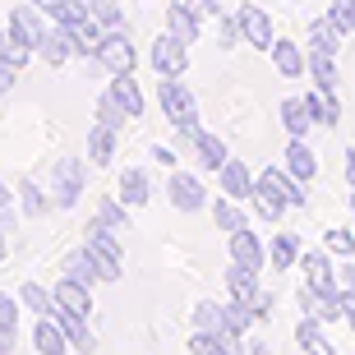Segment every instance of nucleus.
Listing matches in <instances>:
<instances>
[{
	"label": "nucleus",
	"mask_w": 355,
	"mask_h": 355,
	"mask_svg": "<svg viewBox=\"0 0 355 355\" xmlns=\"http://www.w3.org/2000/svg\"><path fill=\"white\" fill-rule=\"evenodd\" d=\"M304 203H309V198H304V184L295 180L286 166L259 171V180H254V208H259L263 222H282L291 208H304Z\"/></svg>",
	"instance_id": "obj_1"
},
{
	"label": "nucleus",
	"mask_w": 355,
	"mask_h": 355,
	"mask_svg": "<svg viewBox=\"0 0 355 355\" xmlns=\"http://www.w3.org/2000/svg\"><path fill=\"white\" fill-rule=\"evenodd\" d=\"M46 14L37 10V5H33V0H28V5H19V10H10V19H5V33H10V60L19 69L28 65V60H33V55H37V42L46 37Z\"/></svg>",
	"instance_id": "obj_2"
},
{
	"label": "nucleus",
	"mask_w": 355,
	"mask_h": 355,
	"mask_svg": "<svg viewBox=\"0 0 355 355\" xmlns=\"http://www.w3.org/2000/svg\"><path fill=\"white\" fill-rule=\"evenodd\" d=\"M157 102H162V116L175 125L180 144L194 148V139H198V97H194V88L180 83V79H162L157 83Z\"/></svg>",
	"instance_id": "obj_3"
},
{
	"label": "nucleus",
	"mask_w": 355,
	"mask_h": 355,
	"mask_svg": "<svg viewBox=\"0 0 355 355\" xmlns=\"http://www.w3.org/2000/svg\"><path fill=\"white\" fill-rule=\"evenodd\" d=\"M83 245H88L92 259L102 263V282H120V277H125V245H120V236L111 226H102L92 217V222L83 226Z\"/></svg>",
	"instance_id": "obj_4"
},
{
	"label": "nucleus",
	"mask_w": 355,
	"mask_h": 355,
	"mask_svg": "<svg viewBox=\"0 0 355 355\" xmlns=\"http://www.w3.org/2000/svg\"><path fill=\"white\" fill-rule=\"evenodd\" d=\"M88 189V162L83 157H60L51 166V203L55 208H74Z\"/></svg>",
	"instance_id": "obj_5"
},
{
	"label": "nucleus",
	"mask_w": 355,
	"mask_h": 355,
	"mask_svg": "<svg viewBox=\"0 0 355 355\" xmlns=\"http://www.w3.org/2000/svg\"><path fill=\"white\" fill-rule=\"evenodd\" d=\"M148 65L157 69V79H180L184 69H189V42L175 37L171 28L157 33V42L148 46Z\"/></svg>",
	"instance_id": "obj_6"
},
{
	"label": "nucleus",
	"mask_w": 355,
	"mask_h": 355,
	"mask_svg": "<svg viewBox=\"0 0 355 355\" xmlns=\"http://www.w3.org/2000/svg\"><path fill=\"white\" fill-rule=\"evenodd\" d=\"M295 300H300V314L323 318V323H337L342 309H346V291L342 286H309V282H304Z\"/></svg>",
	"instance_id": "obj_7"
},
{
	"label": "nucleus",
	"mask_w": 355,
	"mask_h": 355,
	"mask_svg": "<svg viewBox=\"0 0 355 355\" xmlns=\"http://www.w3.org/2000/svg\"><path fill=\"white\" fill-rule=\"evenodd\" d=\"M134 42H130V28H111L97 46V60L92 65H102L106 74H134Z\"/></svg>",
	"instance_id": "obj_8"
},
{
	"label": "nucleus",
	"mask_w": 355,
	"mask_h": 355,
	"mask_svg": "<svg viewBox=\"0 0 355 355\" xmlns=\"http://www.w3.org/2000/svg\"><path fill=\"white\" fill-rule=\"evenodd\" d=\"M166 198H171L175 212H203V208H208V189H203V180H198L194 171H171V180H166Z\"/></svg>",
	"instance_id": "obj_9"
},
{
	"label": "nucleus",
	"mask_w": 355,
	"mask_h": 355,
	"mask_svg": "<svg viewBox=\"0 0 355 355\" xmlns=\"http://www.w3.org/2000/svg\"><path fill=\"white\" fill-rule=\"evenodd\" d=\"M226 250H231V263H245V268H254V272H263V268H268V245L254 236L250 226L231 231V236H226Z\"/></svg>",
	"instance_id": "obj_10"
},
{
	"label": "nucleus",
	"mask_w": 355,
	"mask_h": 355,
	"mask_svg": "<svg viewBox=\"0 0 355 355\" xmlns=\"http://www.w3.org/2000/svg\"><path fill=\"white\" fill-rule=\"evenodd\" d=\"M236 19H240V33H245V42L250 46H259V51H272V19H268V10H259L254 0H245L236 10Z\"/></svg>",
	"instance_id": "obj_11"
},
{
	"label": "nucleus",
	"mask_w": 355,
	"mask_h": 355,
	"mask_svg": "<svg viewBox=\"0 0 355 355\" xmlns=\"http://www.w3.org/2000/svg\"><path fill=\"white\" fill-rule=\"evenodd\" d=\"M33 346H37V355H69L74 346H69V332L65 323L55 314H37V328H33Z\"/></svg>",
	"instance_id": "obj_12"
},
{
	"label": "nucleus",
	"mask_w": 355,
	"mask_h": 355,
	"mask_svg": "<svg viewBox=\"0 0 355 355\" xmlns=\"http://www.w3.org/2000/svg\"><path fill=\"white\" fill-rule=\"evenodd\" d=\"M268 55H272V65H277V74H282V79H304V74H309V55H304L300 42L277 37Z\"/></svg>",
	"instance_id": "obj_13"
},
{
	"label": "nucleus",
	"mask_w": 355,
	"mask_h": 355,
	"mask_svg": "<svg viewBox=\"0 0 355 355\" xmlns=\"http://www.w3.org/2000/svg\"><path fill=\"white\" fill-rule=\"evenodd\" d=\"M60 277H69V282H79V286H97L102 282V263L92 259V250L88 245H79V250H69L65 259H60Z\"/></svg>",
	"instance_id": "obj_14"
},
{
	"label": "nucleus",
	"mask_w": 355,
	"mask_h": 355,
	"mask_svg": "<svg viewBox=\"0 0 355 355\" xmlns=\"http://www.w3.org/2000/svg\"><path fill=\"white\" fill-rule=\"evenodd\" d=\"M51 291H55V314H74V318H88L92 314V291L88 286H79V282L60 277Z\"/></svg>",
	"instance_id": "obj_15"
},
{
	"label": "nucleus",
	"mask_w": 355,
	"mask_h": 355,
	"mask_svg": "<svg viewBox=\"0 0 355 355\" xmlns=\"http://www.w3.org/2000/svg\"><path fill=\"white\" fill-rule=\"evenodd\" d=\"M74 55V37H69V28L65 24H51L46 28V37L37 42V60L42 65H51V69H60Z\"/></svg>",
	"instance_id": "obj_16"
},
{
	"label": "nucleus",
	"mask_w": 355,
	"mask_h": 355,
	"mask_svg": "<svg viewBox=\"0 0 355 355\" xmlns=\"http://www.w3.org/2000/svg\"><path fill=\"white\" fill-rule=\"evenodd\" d=\"M166 28H171L175 37H184L189 46H194L198 33H203V14H198L189 0H171V5H166Z\"/></svg>",
	"instance_id": "obj_17"
},
{
	"label": "nucleus",
	"mask_w": 355,
	"mask_h": 355,
	"mask_svg": "<svg viewBox=\"0 0 355 355\" xmlns=\"http://www.w3.org/2000/svg\"><path fill=\"white\" fill-rule=\"evenodd\" d=\"M217 180H222V194L226 198H240V203H245V198H254V180H259V175H254L240 157H231L222 171H217Z\"/></svg>",
	"instance_id": "obj_18"
},
{
	"label": "nucleus",
	"mask_w": 355,
	"mask_h": 355,
	"mask_svg": "<svg viewBox=\"0 0 355 355\" xmlns=\"http://www.w3.org/2000/svg\"><path fill=\"white\" fill-rule=\"evenodd\" d=\"M309 51H323V55H342L346 51V33L332 24L328 14L309 19Z\"/></svg>",
	"instance_id": "obj_19"
},
{
	"label": "nucleus",
	"mask_w": 355,
	"mask_h": 355,
	"mask_svg": "<svg viewBox=\"0 0 355 355\" xmlns=\"http://www.w3.org/2000/svg\"><path fill=\"white\" fill-rule=\"evenodd\" d=\"M116 194L125 208H144L148 198H153V180H148V171H139V166H125L116 180Z\"/></svg>",
	"instance_id": "obj_20"
},
{
	"label": "nucleus",
	"mask_w": 355,
	"mask_h": 355,
	"mask_svg": "<svg viewBox=\"0 0 355 355\" xmlns=\"http://www.w3.org/2000/svg\"><path fill=\"white\" fill-rule=\"evenodd\" d=\"M300 236L295 231H277L272 240H268V263H272V272H286V268H300Z\"/></svg>",
	"instance_id": "obj_21"
},
{
	"label": "nucleus",
	"mask_w": 355,
	"mask_h": 355,
	"mask_svg": "<svg viewBox=\"0 0 355 355\" xmlns=\"http://www.w3.org/2000/svg\"><path fill=\"white\" fill-rule=\"evenodd\" d=\"M295 346H300L304 355H337V346H332L328 332H323V318H309V314L295 323Z\"/></svg>",
	"instance_id": "obj_22"
},
{
	"label": "nucleus",
	"mask_w": 355,
	"mask_h": 355,
	"mask_svg": "<svg viewBox=\"0 0 355 355\" xmlns=\"http://www.w3.org/2000/svg\"><path fill=\"white\" fill-rule=\"evenodd\" d=\"M69 37H74V55H79V60H97V46H102L106 28L88 14V19H79V24H69Z\"/></svg>",
	"instance_id": "obj_23"
},
{
	"label": "nucleus",
	"mask_w": 355,
	"mask_h": 355,
	"mask_svg": "<svg viewBox=\"0 0 355 355\" xmlns=\"http://www.w3.org/2000/svg\"><path fill=\"white\" fill-rule=\"evenodd\" d=\"M286 171L300 184H309L318 175V157H314V148H309V139H291L286 144Z\"/></svg>",
	"instance_id": "obj_24"
},
{
	"label": "nucleus",
	"mask_w": 355,
	"mask_h": 355,
	"mask_svg": "<svg viewBox=\"0 0 355 355\" xmlns=\"http://www.w3.org/2000/svg\"><path fill=\"white\" fill-rule=\"evenodd\" d=\"M116 144H120V130H111V125H92L88 130V162L92 166H111V157H116Z\"/></svg>",
	"instance_id": "obj_25"
},
{
	"label": "nucleus",
	"mask_w": 355,
	"mask_h": 355,
	"mask_svg": "<svg viewBox=\"0 0 355 355\" xmlns=\"http://www.w3.org/2000/svg\"><path fill=\"white\" fill-rule=\"evenodd\" d=\"M106 92H111V97H116L120 106H125V111H130L134 120L144 116V88H139V79H134V74H111V83H106Z\"/></svg>",
	"instance_id": "obj_26"
},
{
	"label": "nucleus",
	"mask_w": 355,
	"mask_h": 355,
	"mask_svg": "<svg viewBox=\"0 0 355 355\" xmlns=\"http://www.w3.org/2000/svg\"><path fill=\"white\" fill-rule=\"evenodd\" d=\"M194 157H198V171H222L226 162H231V153H226V144L217 139V134L198 130V139H194Z\"/></svg>",
	"instance_id": "obj_27"
},
{
	"label": "nucleus",
	"mask_w": 355,
	"mask_h": 355,
	"mask_svg": "<svg viewBox=\"0 0 355 355\" xmlns=\"http://www.w3.org/2000/svg\"><path fill=\"white\" fill-rule=\"evenodd\" d=\"M309 83L323 92H342V69H337V55L309 51Z\"/></svg>",
	"instance_id": "obj_28"
},
{
	"label": "nucleus",
	"mask_w": 355,
	"mask_h": 355,
	"mask_svg": "<svg viewBox=\"0 0 355 355\" xmlns=\"http://www.w3.org/2000/svg\"><path fill=\"white\" fill-rule=\"evenodd\" d=\"M304 106H309L314 125H342V102H337V92L309 88V92H304Z\"/></svg>",
	"instance_id": "obj_29"
},
{
	"label": "nucleus",
	"mask_w": 355,
	"mask_h": 355,
	"mask_svg": "<svg viewBox=\"0 0 355 355\" xmlns=\"http://www.w3.org/2000/svg\"><path fill=\"white\" fill-rule=\"evenodd\" d=\"M300 268H304V282H309V286H337V268H332L328 250L300 254Z\"/></svg>",
	"instance_id": "obj_30"
},
{
	"label": "nucleus",
	"mask_w": 355,
	"mask_h": 355,
	"mask_svg": "<svg viewBox=\"0 0 355 355\" xmlns=\"http://www.w3.org/2000/svg\"><path fill=\"white\" fill-rule=\"evenodd\" d=\"M277 116H282V125H286V134H291V139H309V125H314V116H309L304 97H286Z\"/></svg>",
	"instance_id": "obj_31"
},
{
	"label": "nucleus",
	"mask_w": 355,
	"mask_h": 355,
	"mask_svg": "<svg viewBox=\"0 0 355 355\" xmlns=\"http://www.w3.org/2000/svg\"><path fill=\"white\" fill-rule=\"evenodd\" d=\"M19 208H24V217H46L55 208L51 189H42L37 180H19Z\"/></svg>",
	"instance_id": "obj_32"
},
{
	"label": "nucleus",
	"mask_w": 355,
	"mask_h": 355,
	"mask_svg": "<svg viewBox=\"0 0 355 355\" xmlns=\"http://www.w3.org/2000/svg\"><path fill=\"white\" fill-rule=\"evenodd\" d=\"M226 291H231V300L250 304L254 295H259V272L245 268V263H231V268H226Z\"/></svg>",
	"instance_id": "obj_33"
},
{
	"label": "nucleus",
	"mask_w": 355,
	"mask_h": 355,
	"mask_svg": "<svg viewBox=\"0 0 355 355\" xmlns=\"http://www.w3.org/2000/svg\"><path fill=\"white\" fill-rule=\"evenodd\" d=\"M102 226H111L116 236H125L130 231V208L120 203V194H106V198H97V212H92Z\"/></svg>",
	"instance_id": "obj_34"
},
{
	"label": "nucleus",
	"mask_w": 355,
	"mask_h": 355,
	"mask_svg": "<svg viewBox=\"0 0 355 355\" xmlns=\"http://www.w3.org/2000/svg\"><path fill=\"white\" fill-rule=\"evenodd\" d=\"M212 222H217V231H226V236H231V231H240V226H250V222H245L240 198H226V194L212 203Z\"/></svg>",
	"instance_id": "obj_35"
},
{
	"label": "nucleus",
	"mask_w": 355,
	"mask_h": 355,
	"mask_svg": "<svg viewBox=\"0 0 355 355\" xmlns=\"http://www.w3.org/2000/svg\"><path fill=\"white\" fill-rule=\"evenodd\" d=\"M55 318L65 323L69 346H74V351H83V355H92V351H97V337H92V323H88V318H74V314H55Z\"/></svg>",
	"instance_id": "obj_36"
},
{
	"label": "nucleus",
	"mask_w": 355,
	"mask_h": 355,
	"mask_svg": "<svg viewBox=\"0 0 355 355\" xmlns=\"http://www.w3.org/2000/svg\"><path fill=\"white\" fill-rule=\"evenodd\" d=\"M19 300H24V309H33V314H55V291H46L42 282H24V286H19Z\"/></svg>",
	"instance_id": "obj_37"
},
{
	"label": "nucleus",
	"mask_w": 355,
	"mask_h": 355,
	"mask_svg": "<svg viewBox=\"0 0 355 355\" xmlns=\"http://www.w3.org/2000/svg\"><path fill=\"white\" fill-rule=\"evenodd\" d=\"M194 328H203V332H231V328H226V304L198 300L194 304Z\"/></svg>",
	"instance_id": "obj_38"
},
{
	"label": "nucleus",
	"mask_w": 355,
	"mask_h": 355,
	"mask_svg": "<svg viewBox=\"0 0 355 355\" xmlns=\"http://www.w3.org/2000/svg\"><path fill=\"white\" fill-rule=\"evenodd\" d=\"M88 14L111 33V28H125V5L120 0H88Z\"/></svg>",
	"instance_id": "obj_39"
},
{
	"label": "nucleus",
	"mask_w": 355,
	"mask_h": 355,
	"mask_svg": "<svg viewBox=\"0 0 355 355\" xmlns=\"http://www.w3.org/2000/svg\"><path fill=\"white\" fill-rule=\"evenodd\" d=\"M97 120H102V125H111V130H125L134 116L116 102V97H111V92H102V97H97Z\"/></svg>",
	"instance_id": "obj_40"
},
{
	"label": "nucleus",
	"mask_w": 355,
	"mask_h": 355,
	"mask_svg": "<svg viewBox=\"0 0 355 355\" xmlns=\"http://www.w3.org/2000/svg\"><path fill=\"white\" fill-rule=\"evenodd\" d=\"M254 323H259V318H254V309L245 300H226V328H231V332H240V337H245Z\"/></svg>",
	"instance_id": "obj_41"
},
{
	"label": "nucleus",
	"mask_w": 355,
	"mask_h": 355,
	"mask_svg": "<svg viewBox=\"0 0 355 355\" xmlns=\"http://www.w3.org/2000/svg\"><path fill=\"white\" fill-rule=\"evenodd\" d=\"M328 254H342V259H355V231H346V226L328 231Z\"/></svg>",
	"instance_id": "obj_42"
},
{
	"label": "nucleus",
	"mask_w": 355,
	"mask_h": 355,
	"mask_svg": "<svg viewBox=\"0 0 355 355\" xmlns=\"http://www.w3.org/2000/svg\"><path fill=\"white\" fill-rule=\"evenodd\" d=\"M240 37H245V33H240V19L236 14H222V19H217V42H222V46H236Z\"/></svg>",
	"instance_id": "obj_43"
},
{
	"label": "nucleus",
	"mask_w": 355,
	"mask_h": 355,
	"mask_svg": "<svg viewBox=\"0 0 355 355\" xmlns=\"http://www.w3.org/2000/svg\"><path fill=\"white\" fill-rule=\"evenodd\" d=\"M351 14H355V0H332L328 5V19L342 28V33H351Z\"/></svg>",
	"instance_id": "obj_44"
},
{
	"label": "nucleus",
	"mask_w": 355,
	"mask_h": 355,
	"mask_svg": "<svg viewBox=\"0 0 355 355\" xmlns=\"http://www.w3.org/2000/svg\"><path fill=\"white\" fill-rule=\"evenodd\" d=\"M250 309H254V318H259V323H268V318H272V309H277V304H272V291L259 286V295L250 300Z\"/></svg>",
	"instance_id": "obj_45"
},
{
	"label": "nucleus",
	"mask_w": 355,
	"mask_h": 355,
	"mask_svg": "<svg viewBox=\"0 0 355 355\" xmlns=\"http://www.w3.org/2000/svg\"><path fill=\"white\" fill-rule=\"evenodd\" d=\"M19 309H24V300H14V295H5V291H0V323L19 328Z\"/></svg>",
	"instance_id": "obj_46"
},
{
	"label": "nucleus",
	"mask_w": 355,
	"mask_h": 355,
	"mask_svg": "<svg viewBox=\"0 0 355 355\" xmlns=\"http://www.w3.org/2000/svg\"><path fill=\"white\" fill-rule=\"evenodd\" d=\"M14 83H19V65H14L10 55H0V97L14 92Z\"/></svg>",
	"instance_id": "obj_47"
},
{
	"label": "nucleus",
	"mask_w": 355,
	"mask_h": 355,
	"mask_svg": "<svg viewBox=\"0 0 355 355\" xmlns=\"http://www.w3.org/2000/svg\"><path fill=\"white\" fill-rule=\"evenodd\" d=\"M337 286L355 295V259H346V268H337Z\"/></svg>",
	"instance_id": "obj_48"
},
{
	"label": "nucleus",
	"mask_w": 355,
	"mask_h": 355,
	"mask_svg": "<svg viewBox=\"0 0 355 355\" xmlns=\"http://www.w3.org/2000/svg\"><path fill=\"white\" fill-rule=\"evenodd\" d=\"M189 5H194V10L203 14V19H222V14H226L222 5H217V0H189Z\"/></svg>",
	"instance_id": "obj_49"
},
{
	"label": "nucleus",
	"mask_w": 355,
	"mask_h": 355,
	"mask_svg": "<svg viewBox=\"0 0 355 355\" xmlns=\"http://www.w3.org/2000/svg\"><path fill=\"white\" fill-rule=\"evenodd\" d=\"M14 337H19V328L0 323V355H14Z\"/></svg>",
	"instance_id": "obj_50"
},
{
	"label": "nucleus",
	"mask_w": 355,
	"mask_h": 355,
	"mask_svg": "<svg viewBox=\"0 0 355 355\" xmlns=\"http://www.w3.org/2000/svg\"><path fill=\"white\" fill-rule=\"evenodd\" d=\"M245 355H272V342H263V337H250V342H245Z\"/></svg>",
	"instance_id": "obj_51"
},
{
	"label": "nucleus",
	"mask_w": 355,
	"mask_h": 355,
	"mask_svg": "<svg viewBox=\"0 0 355 355\" xmlns=\"http://www.w3.org/2000/svg\"><path fill=\"white\" fill-rule=\"evenodd\" d=\"M153 162H162V166H175V153L166 144H153Z\"/></svg>",
	"instance_id": "obj_52"
},
{
	"label": "nucleus",
	"mask_w": 355,
	"mask_h": 355,
	"mask_svg": "<svg viewBox=\"0 0 355 355\" xmlns=\"http://www.w3.org/2000/svg\"><path fill=\"white\" fill-rule=\"evenodd\" d=\"M14 226H19V217H14V208H0V231H5V236H10Z\"/></svg>",
	"instance_id": "obj_53"
},
{
	"label": "nucleus",
	"mask_w": 355,
	"mask_h": 355,
	"mask_svg": "<svg viewBox=\"0 0 355 355\" xmlns=\"http://www.w3.org/2000/svg\"><path fill=\"white\" fill-rule=\"evenodd\" d=\"M342 318H346V328H355V295L346 291V309H342Z\"/></svg>",
	"instance_id": "obj_54"
},
{
	"label": "nucleus",
	"mask_w": 355,
	"mask_h": 355,
	"mask_svg": "<svg viewBox=\"0 0 355 355\" xmlns=\"http://www.w3.org/2000/svg\"><path fill=\"white\" fill-rule=\"evenodd\" d=\"M346 184L355 189V148H346Z\"/></svg>",
	"instance_id": "obj_55"
},
{
	"label": "nucleus",
	"mask_w": 355,
	"mask_h": 355,
	"mask_svg": "<svg viewBox=\"0 0 355 355\" xmlns=\"http://www.w3.org/2000/svg\"><path fill=\"white\" fill-rule=\"evenodd\" d=\"M0 208H14V189L5 180H0Z\"/></svg>",
	"instance_id": "obj_56"
},
{
	"label": "nucleus",
	"mask_w": 355,
	"mask_h": 355,
	"mask_svg": "<svg viewBox=\"0 0 355 355\" xmlns=\"http://www.w3.org/2000/svg\"><path fill=\"white\" fill-rule=\"evenodd\" d=\"M5 254H10V245H5V231H0V263H5Z\"/></svg>",
	"instance_id": "obj_57"
},
{
	"label": "nucleus",
	"mask_w": 355,
	"mask_h": 355,
	"mask_svg": "<svg viewBox=\"0 0 355 355\" xmlns=\"http://www.w3.org/2000/svg\"><path fill=\"white\" fill-rule=\"evenodd\" d=\"M351 212H355V189H351Z\"/></svg>",
	"instance_id": "obj_58"
},
{
	"label": "nucleus",
	"mask_w": 355,
	"mask_h": 355,
	"mask_svg": "<svg viewBox=\"0 0 355 355\" xmlns=\"http://www.w3.org/2000/svg\"><path fill=\"white\" fill-rule=\"evenodd\" d=\"M351 33H355V14H351Z\"/></svg>",
	"instance_id": "obj_59"
}]
</instances>
